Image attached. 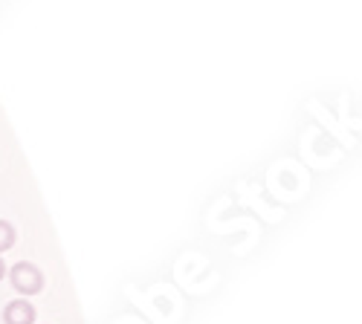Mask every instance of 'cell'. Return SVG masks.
Here are the masks:
<instances>
[{
	"instance_id": "6da1fadb",
	"label": "cell",
	"mask_w": 362,
	"mask_h": 324,
	"mask_svg": "<svg viewBox=\"0 0 362 324\" xmlns=\"http://www.w3.org/2000/svg\"><path fill=\"white\" fill-rule=\"evenodd\" d=\"M9 284L21 292V296H38V292L44 289V275L41 270L35 267V263H29V260H21L15 263V267L9 270Z\"/></svg>"
},
{
	"instance_id": "277c9868",
	"label": "cell",
	"mask_w": 362,
	"mask_h": 324,
	"mask_svg": "<svg viewBox=\"0 0 362 324\" xmlns=\"http://www.w3.org/2000/svg\"><path fill=\"white\" fill-rule=\"evenodd\" d=\"M4 275H6V263H4V258H0V281H4Z\"/></svg>"
},
{
	"instance_id": "3957f363",
	"label": "cell",
	"mask_w": 362,
	"mask_h": 324,
	"mask_svg": "<svg viewBox=\"0 0 362 324\" xmlns=\"http://www.w3.org/2000/svg\"><path fill=\"white\" fill-rule=\"evenodd\" d=\"M15 246V226L6 223V220H0V255L9 252Z\"/></svg>"
},
{
	"instance_id": "7a4b0ae2",
	"label": "cell",
	"mask_w": 362,
	"mask_h": 324,
	"mask_svg": "<svg viewBox=\"0 0 362 324\" xmlns=\"http://www.w3.org/2000/svg\"><path fill=\"white\" fill-rule=\"evenodd\" d=\"M4 321L6 324H35V307L26 299H15L6 304L4 310Z\"/></svg>"
}]
</instances>
